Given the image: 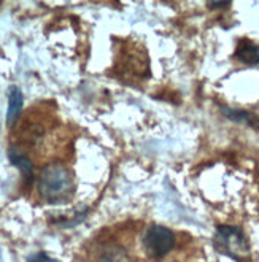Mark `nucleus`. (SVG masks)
I'll return each instance as SVG.
<instances>
[{
	"label": "nucleus",
	"mask_w": 259,
	"mask_h": 262,
	"mask_svg": "<svg viewBox=\"0 0 259 262\" xmlns=\"http://www.w3.org/2000/svg\"><path fill=\"white\" fill-rule=\"evenodd\" d=\"M37 189L47 204H64L73 195V173L62 164H48L38 175Z\"/></svg>",
	"instance_id": "1"
},
{
	"label": "nucleus",
	"mask_w": 259,
	"mask_h": 262,
	"mask_svg": "<svg viewBox=\"0 0 259 262\" xmlns=\"http://www.w3.org/2000/svg\"><path fill=\"white\" fill-rule=\"evenodd\" d=\"M213 246L218 253L237 262H243L250 256V243L243 230L235 226H218L213 237Z\"/></svg>",
	"instance_id": "2"
},
{
	"label": "nucleus",
	"mask_w": 259,
	"mask_h": 262,
	"mask_svg": "<svg viewBox=\"0 0 259 262\" xmlns=\"http://www.w3.org/2000/svg\"><path fill=\"white\" fill-rule=\"evenodd\" d=\"M145 251L149 257L162 259L169 254L175 246V234L170 229L164 226H151L148 227L143 238Z\"/></svg>",
	"instance_id": "3"
},
{
	"label": "nucleus",
	"mask_w": 259,
	"mask_h": 262,
	"mask_svg": "<svg viewBox=\"0 0 259 262\" xmlns=\"http://www.w3.org/2000/svg\"><path fill=\"white\" fill-rule=\"evenodd\" d=\"M8 159H10V162L14 167H18L19 170H21L26 184L32 183V180H34V164H32V161H30L21 149H18V148H10L8 149Z\"/></svg>",
	"instance_id": "4"
},
{
	"label": "nucleus",
	"mask_w": 259,
	"mask_h": 262,
	"mask_svg": "<svg viewBox=\"0 0 259 262\" xmlns=\"http://www.w3.org/2000/svg\"><path fill=\"white\" fill-rule=\"evenodd\" d=\"M234 56L245 66H257L259 64V46L253 43L251 40L243 38L239 41Z\"/></svg>",
	"instance_id": "5"
},
{
	"label": "nucleus",
	"mask_w": 259,
	"mask_h": 262,
	"mask_svg": "<svg viewBox=\"0 0 259 262\" xmlns=\"http://www.w3.org/2000/svg\"><path fill=\"white\" fill-rule=\"evenodd\" d=\"M23 92L18 86H10L8 89V110H7V124L13 126L18 121L23 110Z\"/></svg>",
	"instance_id": "6"
},
{
	"label": "nucleus",
	"mask_w": 259,
	"mask_h": 262,
	"mask_svg": "<svg viewBox=\"0 0 259 262\" xmlns=\"http://www.w3.org/2000/svg\"><path fill=\"white\" fill-rule=\"evenodd\" d=\"M97 262H131V257L119 245L106 243L97 251Z\"/></svg>",
	"instance_id": "7"
},
{
	"label": "nucleus",
	"mask_w": 259,
	"mask_h": 262,
	"mask_svg": "<svg viewBox=\"0 0 259 262\" xmlns=\"http://www.w3.org/2000/svg\"><path fill=\"white\" fill-rule=\"evenodd\" d=\"M221 112L226 118H229L234 122H239V124H248V126L254 127L259 122V118L256 115L245 112V110H235V108H227V106H223Z\"/></svg>",
	"instance_id": "8"
},
{
	"label": "nucleus",
	"mask_w": 259,
	"mask_h": 262,
	"mask_svg": "<svg viewBox=\"0 0 259 262\" xmlns=\"http://www.w3.org/2000/svg\"><path fill=\"white\" fill-rule=\"evenodd\" d=\"M27 262H59V260H56V259H53V257H50L47 253H34V254H30L29 257H27Z\"/></svg>",
	"instance_id": "9"
},
{
	"label": "nucleus",
	"mask_w": 259,
	"mask_h": 262,
	"mask_svg": "<svg viewBox=\"0 0 259 262\" xmlns=\"http://www.w3.org/2000/svg\"><path fill=\"white\" fill-rule=\"evenodd\" d=\"M208 8H227V7H231L229 2H208L207 4Z\"/></svg>",
	"instance_id": "10"
}]
</instances>
